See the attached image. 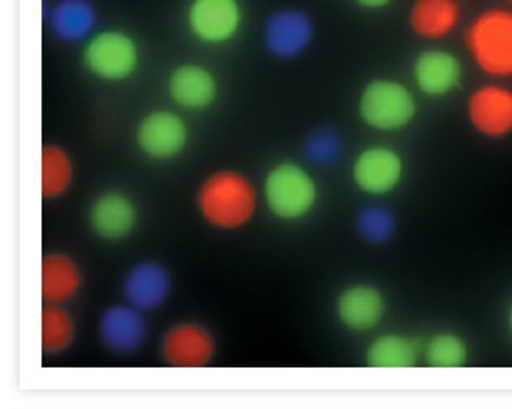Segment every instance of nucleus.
I'll list each match as a JSON object with an SVG mask.
<instances>
[{"label":"nucleus","mask_w":512,"mask_h":409,"mask_svg":"<svg viewBox=\"0 0 512 409\" xmlns=\"http://www.w3.org/2000/svg\"><path fill=\"white\" fill-rule=\"evenodd\" d=\"M197 213L215 230L246 228L259 210V193L248 175L221 169L202 180L195 195Z\"/></svg>","instance_id":"1"},{"label":"nucleus","mask_w":512,"mask_h":409,"mask_svg":"<svg viewBox=\"0 0 512 409\" xmlns=\"http://www.w3.org/2000/svg\"><path fill=\"white\" fill-rule=\"evenodd\" d=\"M464 49L495 81L512 79V7H488L464 29Z\"/></svg>","instance_id":"2"},{"label":"nucleus","mask_w":512,"mask_h":409,"mask_svg":"<svg viewBox=\"0 0 512 409\" xmlns=\"http://www.w3.org/2000/svg\"><path fill=\"white\" fill-rule=\"evenodd\" d=\"M265 206L281 221H300L313 213L320 200L316 178L298 162L283 160L274 165L263 182Z\"/></svg>","instance_id":"3"},{"label":"nucleus","mask_w":512,"mask_h":409,"mask_svg":"<svg viewBox=\"0 0 512 409\" xmlns=\"http://www.w3.org/2000/svg\"><path fill=\"white\" fill-rule=\"evenodd\" d=\"M418 105L414 92L397 79H372L357 101V114L364 125L377 132H399L412 125Z\"/></svg>","instance_id":"4"},{"label":"nucleus","mask_w":512,"mask_h":409,"mask_svg":"<svg viewBox=\"0 0 512 409\" xmlns=\"http://www.w3.org/2000/svg\"><path fill=\"white\" fill-rule=\"evenodd\" d=\"M81 62L90 75L116 84V81H125L136 73L141 51L130 33L101 31L88 38Z\"/></svg>","instance_id":"5"},{"label":"nucleus","mask_w":512,"mask_h":409,"mask_svg":"<svg viewBox=\"0 0 512 409\" xmlns=\"http://www.w3.org/2000/svg\"><path fill=\"white\" fill-rule=\"evenodd\" d=\"M243 25L239 0H191L186 7V27L202 44L219 46L235 40Z\"/></svg>","instance_id":"6"},{"label":"nucleus","mask_w":512,"mask_h":409,"mask_svg":"<svg viewBox=\"0 0 512 409\" xmlns=\"http://www.w3.org/2000/svg\"><path fill=\"white\" fill-rule=\"evenodd\" d=\"M136 147L151 160H173L189 145V125L178 112L154 110L136 125Z\"/></svg>","instance_id":"7"},{"label":"nucleus","mask_w":512,"mask_h":409,"mask_svg":"<svg viewBox=\"0 0 512 409\" xmlns=\"http://www.w3.org/2000/svg\"><path fill=\"white\" fill-rule=\"evenodd\" d=\"M467 121L488 140H504L512 134V88L493 81L475 88L467 99Z\"/></svg>","instance_id":"8"},{"label":"nucleus","mask_w":512,"mask_h":409,"mask_svg":"<svg viewBox=\"0 0 512 409\" xmlns=\"http://www.w3.org/2000/svg\"><path fill=\"white\" fill-rule=\"evenodd\" d=\"M405 173L403 156L386 145L366 147L357 154L351 175L359 191L370 197H383L399 189Z\"/></svg>","instance_id":"9"},{"label":"nucleus","mask_w":512,"mask_h":409,"mask_svg":"<svg viewBox=\"0 0 512 409\" xmlns=\"http://www.w3.org/2000/svg\"><path fill=\"white\" fill-rule=\"evenodd\" d=\"M160 355L171 368H206L215 357V340L200 322H176L162 337Z\"/></svg>","instance_id":"10"},{"label":"nucleus","mask_w":512,"mask_h":409,"mask_svg":"<svg viewBox=\"0 0 512 409\" xmlns=\"http://www.w3.org/2000/svg\"><path fill=\"white\" fill-rule=\"evenodd\" d=\"M388 302L383 291L368 283L344 287L335 298V315L346 331L368 333L386 318Z\"/></svg>","instance_id":"11"},{"label":"nucleus","mask_w":512,"mask_h":409,"mask_svg":"<svg viewBox=\"0 0 512 409\" xmlns=\"http://www.w3.org/2000/svg\"><path fill=\"white\" fill-rule=\"evenodd\" d=\"M316 35V27L309 14L298 9H281L267 18L263 27L265 49L278 60H294L302 55Z\"/></svg>","instance_id":"12"},{"label":"nucleus","mask_w":512,"mask_h":409,"mask_svg":"<svg viewBox=\"0 0 512 409\" xmlns=\"http://www.w3.org/2000/svg\"><path fill=\"white\" fill-rule=\"evenodd\" d=\"M88 226L103 241H123L138 226V208L130 195L106 191L90 204Z\"/></svg>","instance_id":"13"},{"label":"nucleus","mask_w":512,"mask_h":409,"mask_svg":"<svg viewBox=\"0 0 512 409\" xmlns=\"http://www.w3.org/2000/svg\"><path fill=\"white\" fill-rule=\"evenodd\" d=\"M462 62L456 53L445 49H427L418 53L412 66L416 88L425 97L440 99L451 95L462 84Z\"/></svg>","instance_id":"14"},{"label":"nucleus","mask_w":512,"mask_h":409,"mask_svg":"<svg viewBox=\"0 0 512 409\" xmlns=\"http://www.w3.org/2000/svg\"><path fill=\"white\" fill-rule=\"evenodd\" d=\"M169 99L182 110H208L219 97L217 77L202 64H180L171 70L167 81Z\"/></svg>","instance_id":"15"},{"label":"nucleus","mask_w":512,"mask_h":409,"mask_svg":"<svg viewBox=\"0 0 512 409\" xmlns=\"http://www.w3.org/2000/svg\"><path fill=\"white\" fill-rule=\"evenodd\" d=\"M171 294V274L165 265L154 261L136 263L123 280V296L138 311H154Z\"/></svg>","instance_id":"16"},{"label":"nucleus","mask_w":512,"mask_h":409,"mask_svg":"<svg viewBox=\"0 0 512 409\" xmlns=\"http://www.w3.org/2000/svg\"><path fill=\"white\" fill-rule=\"evenodd\" d=\"M147 335L143 311L127 305H114L103 311L99 320V340L114 353H134Z\"/></svg>","instance_id":"17"},{"label":"nucleus","mask_w":512,"mask_h":409,"mask_svg":"<svg viewBox=\"0 0 512 409\" xmlns=\"http://www.w3.org/2000/svg\"><path fill=\"white\" fill-rule=\"evenodd\" d=\"M81 285H84V274L73 256L64 252H49L42 256L40 263V296L51 305H64L73 300Z\"/></svg>","instance_id":"18"},{"label":"nucleus","mask_w":512,"mask_h":409,"mask_svg":"<svg viewBox=\"0 0 512 409\" xmlns=\"http://www.w3.org/2000/svg\"><path fill=\"white\" fill-rule=\"evenodd\" d=\"M462 20L460 0H414L407 25L423 40H442L458 29Z\"/></svg>","instance_id":"19"},{"label":"nucleus","mask_w":512,"mask_h":409,"mask_svg":"<svg viewBox=\"0 0 512 409\" xmlns=\"http://www.w3.org/2000/svg\"><path fill=\"white\" fill-rule=\"evenodd\" d=\"M49 25L64 42L86 40L97 27V9L88 0H60L51 11Z\"/></svg>","instance_id":"20"},{"label":"nucleus","mask_w":512,"mask_h":409,"mask_svg":"<svg viewBox=\"0 0 512 409\" xmlns=\"http://www.w3.org/2000/svg\"><path fill=\"white\" fill-rule=\"evenodd\" d=\"M418 361V348L399 333H383L366 348V366L377 370H410Z\"/></svg>","instance_id":"21"},{"label":"nucleus","mask_w":512,"mask_h":409,"mask_svg":"<svg viewBox=\"0 0 512 409\" xmlns=\"http://www.w3.org/2000/svg\"><path fill=\"white\" fill-rule=\"evenodd\" d=\"M75 165L68 151L60 145L44 143L40 149V189L46 202L57 200L71 189Z\"/></svg>","instance_id":"22"},{"label":"nucleus","mask_w":512,"mask_h":409,"mask_svg":"<svg viewBox=\"0 0 512 409\" xmlns=\"http://www.w3.org/2000/svg\"><path fill=\"white\" fill-rule=\"evenodd\" d=\"M75 340V322L64 305L44 302L40 315V346L44 355H60Z\"/></svg>","instance_id":"23"},{"label":"nucleus","mask_w":512,"mask_h":409,"mask_svg":"<svg viewBox=\"0 0 512 409\" xmlns=\"http://www.w3.org/2000/svg\"><path fill=\"white\" fill-rule=\"evenodd\" d=\"M425 364L429 368H442V370H453V368H464L469 364V346L462 340L458 333L451 331H440L427 340L425 348Z\"/></svg>","instance_id":"24"},{"label":"nucleus","mask_w":512,"mask_h":409,"mask_svg":"<svg viewBox=\"0 0 512 409\" xmlns=\"http://www.w3.org/2000/svg\"><path fill=\"white\" fill-rule=\"evenodd\" d=\"M355 224L359 237L370 245L388 243L394 237V232H397V219H394V215L386 206L379 204L366 206L362 213L357 215Z\"/></svg>","instance_id":"25"},{"label":"nucleus","mask_w":512,"mask_h":409,"mask_svg":"<svg viewBox=\"0 0 512 409\" xmlns=\"http://www.w3.org/2000/svg\"><path fill=\"white\" fill-rule=\"evenodd\" d=\"M342 138L337 132L333 130H316L311 132L305 140V145H302V151H305V156L309 162L318 167H327L331 162H335L337 158L342 156Z\"/></svg>","instance_id":"26"},{"label":"nucleus","mask_w":512,"mask_h":409,"mask_svg":"<svg viewBox=\"0 0 512 409\" xmlns=\"http://www.w3.org/2000/svg\"><path fill=\"white\" fill-rule=\"evenodd\" d=\"M355 5H359V7H364V9H383V7H388V5H392L394 0H353Z\"/></svg>","instance_id":"27"},{"label":"nucleus","mask_w":512,"mask_h":409,"mask_svg":"<svg viewBox=\"0 0 512 409\" xmlns=\"http://www.w3.org/2000/svg\"><path fill=\"white\" fill-rule=\"evenodd\" d=\"M506 324H508V331H510V335H512V302H510L508 313H506Z\"/></svg>","instance_id":"28"},{"label":"nucleus","mask_w":512,"mask_h":409,"mask_svg":"<svg viewBox=\"0 0 512 409\" xmlns=\"http://www.w3.org/2000/svg\"><path fill=\"white\" fill-rule=\"evenodd\" d=\"M508 3H510V5H512V0H508Z\"/></svg>","instance_id":"29"}]
</instances>
